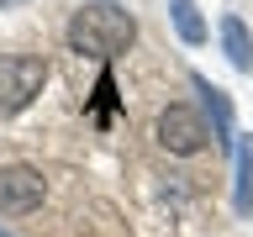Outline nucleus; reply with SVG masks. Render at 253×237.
<instances>
[{
    "label": "nucleus",
    "instance_id": "obj_1",
    "mask_svg": "<svg viewBox=\"0 0 253 237\" xmlns=\"http://www.w3.org/2000/svg\"><path fill=\"white\" fill-rule=\"evenodd\" d=\"M132 37H137V16L116 0H90L69 21V53L79 58H116L132 47Z\"/></svg>",
    "mask_w": 253,
    "mask_h": 237
},
{
    "label": "nucleus",
    "instance_id": "obj_2",
    "mask_svg": "<svg viewBox=\"0 0 253 237\" xmlns=\"http://www.w3.org/2000/svg\"><path fill=\"white\" fill-rule=\"evenodd\" d=\"M47 84V63L37 53H5L0 58V116L27 111Z\"/></svg>",
    "mask_w": 253,
    "mask_h": 237
},
{
    "label": "nucleus",
    "instance_id": "obj_3",
    "mask_svg": "<svg viewBox=\"0 0 253 237\" xmlns=\"http://www.w3.org/2000/svg\"><path fill=\"white\" fill-rule=\"evenodd\" d=\"M47 195L42 174L32 169V163H0V211L5 216H27V211H37Z\"/></svg>",
    "mask_w": 253,
    "mask_h": 237
},
{
    "label": "nucleus",
    "instance_id": "obj_4",
    "mask_svg": "<svg viewBox=\"0 0 253 237\" xmlns=\"http://www.w3.org/2000/svg\"><path fill=\"white\" fill-rule=\"evenodd\" d=\"M206 137H211V126H206L201 111H190V106H169L164 116H158V142H164L169 153H179V158L201 153Z\"/></svg>",
    "mask_w": 253,
    "mask_h": 237
},
{
    "label": "nucleus",
    "instance_id": "obj_5",
    "mask_svg": "<svg viewBox=\"0 0 253 237\" xmlns=\"http://www.w3.org/2000/svg\"><path fill=\"white\" fill-rule=\"evenodd\" d=\"M190 84L201 90V100H206V111H211V121H216V142H227V148H237V137H232V100H227V90H216L206 74H190Z\"/></svg>",
    "mask_w": 253,
    "mask_h": 237
},
{
    "label": "nucleus",
    "instance_id": "obj_6",
    "mask_svg": "<svg viewBox=\"0 0 253 237\" xmlns=\"http://www.w3.org/2000/svg\"><path fill=\"white\" fill-rule=\"evenodd\" d=\"M221 47H227L232 69H243V74L253 69V32L243 16H221Z\"/></svg>",
    "mask_w": 253,
    "mask_h": 237
},
{
    "label": "nucleus",
    "instance_id": "obj_7",
    "mask_svg": "<svg viewBox=\"0 0 253 237\" xmlns=\"http://www.w3.org/2000/svg\"><path fill=\"white\" fill-rule=\"evenodd\" d=\"M169 16H174V32H179L190 47H201L206 37H211L206 21H201V11H195V0H169Z\"/></svg>",
    "mask_w": 253,
    "mask_h": 237
},
{
    "label": "nucleus",
    "instance_id": "obj_8",
    "mask_svg": "<svg viewBox=\"0 0 253 237\" xmlns=\"http://www.w3.org/2000/svg\"><path fill=\"white\" fill-rule=\"evenodd\" d=\"M237 211H253V148H237Z\"/></svg>",
    "mask_w": 253,
    "mask_h": 237
},
{
    "label": "nucleus",
    "instance_id": "obj_9",
    "mask_svg": "<svg viewBox=\"0 0 253 237\" xmlns=\"http://www.w3.org/2000/svg\"><path fill=\"white\" fill-rule=\"evenodd\" d=\"M0 5H21V0H0Z\"/></svg>",
    "mask_w": 253,
    "mask_h": 237
},
{
    "label": "nucleus",
    "instance_id": "obj_10",
    "mask_svg": "<svg viewBox=\"0 0 253 237\" xmlns=\"http://www.w3.org/2000/svg\"><path fill=\"white\" fill-rule=\"evenodd\" d=\"M0 237H11V232H0Z\"/></svg>",
    "mask_w": 253,
    "mask_h": 237
}]
</instances>
